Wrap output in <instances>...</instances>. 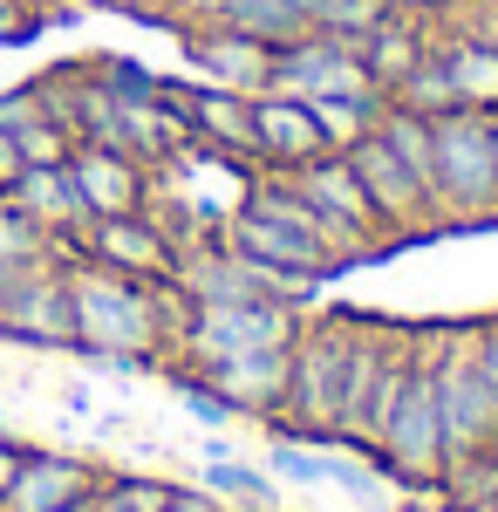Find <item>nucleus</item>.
Segmentation results:
<instances>
[{"mask_svg":"<svg viewBox=\"0 0 498 512\" xmlns=\"http://www.w3.org/2000/svg\"><path fill=\"white\" fill-rule=\"evenodd\" d=\"M69 301H76V349L110 362L157 355L192 315L178 280H123L110 267H69Z\"/></svg>","mask_w":498,"mask_h":512,"instance_id":"obj_1","label":"nucleus"},{"mask_svg":"<svg viewBox=\"0 0 498 512\" xmlns=\"http://www.w3.org/2000/svg\"><path fill=\"white\" fill-rule=\"evenodd\" d=\"M437 151V219H492L498 212V110H444L430 117Z\"/></svg>","mask_w":498,"mask_h":512,"instance_id":"obj_2","label":"nucleus"},{"mask_svg":"<svg viewBox=\"0 0 498 512\" xmlns=\"http://www.w3.org/2000/svg\"><path fill=\"white\" fill-rule=\"evenodd\" d=\"M348 328L355 315L301 321L287 342V403L273 417V431L328 444L335 437V410H342V369H348Z\"/></svg>","mask_w":498,"mask_h":512,"instance_id":"obj_3","label":"nucleus"},{"mask_svg":"<svg viewBox=\"0 0 498 512\" xmlns=\"http://www.w3.org/2000/svg\"><path fill=\"white\" fill-rule=\"evenodd\" d=\"M287 185L321 212V226L335 233V260H376V253H389V233L383 219H376V205H369V192H362V178L348 171L342 151H321V158H307L287 171Z\"/></svg>","mask_w":498,"mask_h":512,"instance_id":"obj_4","label":"nucleus"},{"mask_svg":"<svg viewBox=\"0 0 498 512\" xmlns=\"http://www.w3.org/2000/svg\"><path fill=\"white\" fill-rule=\"evenodd\" d=\"M294 301H192V315L178 321V355L185 362H219L246 349H287L294 342Z\"/></svg>","mask_w":498,"mask_h":512,"instance_id":"obj_5","label":"nucleus"},{"mask_svg":"<svg viewBox=\"0 0 498 512\" xmlns=\"http://www.w3.org/2000/svg\"><path fill=\"white\" fill-rule=\"evenodd\" d=\"M369 451L396 478H410V485H444V424H437V383H430V369H410V383L383 410Z\"/></svg>","mask_w":498,"mask_h":512,"instance_id":"obj_6","label":"nucleus"},{"mask_svg":"<svg viewBox=\"0 0 498 512\" xmlns=\"http://www.w3.org/2000/svg\"><path fill=\"white\" fill-rule=\"evenodd\" d=\"M342 158H348V171L362 178V192H369V205H376V219H383L389 246L437 233V205H430V192L410 178V164H403V158L383 144V130H376V123H369L355 144H342Z\"/></svg>","mask_w":498,"mask_h":512,"instance_id":"obj_7","label":"nucleus"},{"mask_svg":"<svg viewBox=\"0 0 498 512\" xmlns=\"http://www.w3.org/2000/svg\"><path fill=\"white\" fill-rule=\"evenodd\" d=\"M273 89L301 96V103H321V96H342V103H389L376 76L362 69L355 41L342 35H301L287 48H273Z\"/></svg>","mask_w":498,"mask_h":512,"instance_id":"obj_8","label":"nucleus"},{"mask_svg":"<svg viewBox=\"0 0 498 512\" xmlns=\"http://www.w3.org/2000/svg\"><path fill=\"white\" fill-rule=\"evenodd\" d=\"M0 335H21L41 349H76V301H69V274L55 260L21 267L0 294Z\"/></svg>","mask_w":498,"mask_h":512,"instance_id":"obj_9","label":"nucleus"},{"mask_svg":"<svg viewBox=\"0 0 498 512\" xmlns=\"http://www.w3.org/2000/svg\"><path fill=\"white\" fill-rule=\"evenodd\" d=\"M410 355V328H389V321H355L348 328V369H342V410H335V437L369 444V410L383 376Z\"/></svg>","mask_w":498,"mask_h":512,"instance_id":"obj_10","label":"nucleus"},{"mask_svg":"<svg viewBox=\"0 0 498 512\" xmlns=\"http://www.w3.org/2000/svg\"><path fill=\"white\" fill-rule=\"evenodd\" d=\"M82 260L110 267L123 280H171L178 274V246L151 212H116V219H89L82 226Z\"/></svg>","mask_w":498,"mask_h":512,"instance_id":"obj_11","label":"nucleus"},{"mask_svg":"<svg viewBox=\"0 0 498 512\" xmlns=\"http://www.w3.org/2000/svg\"><path fill=\"white\" fill-rule=\"evenodd\" d=\"M212 396H226L232 417H280L287 403V349H246V355H219V362H198L192 369Z\"/></svg>","mask_w":498,"mask_h":512,"instance_id":"obj_12","label":"nucleus"},{"mask_svg":"<svg viewBox=\"0 0 498 512\" xmlns=\"http://www.w3.org/2000/svg\"><path fill=\"white\" fill-rule=\"evenodd\" d=\"M164 103L185 117L192 130V144H212V151H226V158H260V144H253V96H239V89H178V82H164Z\"/></svg>","mask_w":498,"mask_h":512,"instance_id":"obj_13","label":"nucleus"},{"mask_svg":"<svg viewBox=\"0 0 498 512\" xmlns=\"http://www.w3.org/2000/svg\"><path fill=\"white\" fill-rule=\"evenodd\" d=\"M69 178H76L89 219H116V212H144L151 205V164L103 151V144H76L69 151Z\"/></svg>","mask_w":498,"mask_h":512,"instance_id":"obj_14","label":"nucleus"},{"mask_svg":"<svg viewBox=\"0 0 498 512\" xmlns=\"http://www.w3.org/2000/svg\"><path fill=\"white\" fill-rule=\"evenodd\" d=\"M253 144H260V164H273V171H294V164L335 151L328 130L314 123V110L301 96H287V89H260L253 96Z\"/></svg>","mask_w":498,"mask_h":512,"instance_id":"obj_15","label":"nucleus"},{"mask_svg":"<svg viewBox=\"0 0 498 512\" xmlns=\"http://www.w3.org/2000/svg\"><path fill=\"white\" fill-rule=\"evenodd\" d=\"M103 485L96 465L82 458H62V451H21L14 465V485L0 492V512H55V506H76Z\"/></svg>","mask_w":498,"mask_h":512,"instance_id":"obj_16","label":"nucleus"},{"mask_svg":"<svg viewBox=\"0 0 498 512\" xmlns=\"http://www.w3.org/2000/svg\"><path fill=\"white\" fill-rule=\"evenodd\" d=\"M0 198L21 205L35 226H48L69 253H82V226H89V212H82V192H76V178H69V164H28Z\"/></svg>","mask_w":498,"mask_h":512,"instance_id":"obj_17","label":"nucleus"},{"mask_svg":"<svg viewBox=\"0 0 498 512\" xmlns=\"http://www.w3.org/2000/svg\"><path fill=\"white\" fill-rule=\"evenodd\" d=\"M192 55H198V69L219 82V89H239V96L273 89V48L253 41V35H239V28H226V21H198L192 28Z\"/></svg>","mask_w":498,"mask_h":512,"instance_id":"obj_18","label":"nucleus"},{"mask_svg":"<svg viewBox=\"0 0 498 512\" xmlns=\"http://www.w3.org/2000/svg\"><path fill=\"white\" fill-rule=\"evenodd\" d=\"M430 41H437V35H430V21H423V14H410V7H389L383 21L355 41V55H362V69L376 76V89L389 96V89H396V82H403V76L423 62V48H430Z\"/></svg>","mask_w":498,"mask_h":512,"instance_id":"obj_19","label":"nucleus"},{"mask_svg":"<svg viewBox=\"0 0 498 512\" xmlns=\"http://www.w3.org/2000/svg\"><path fill=\"white\" fill-rule=\"evenodd\" d=\"M437 48H444V69H451V89H458V110H498V41L464 28Z\"/></svg>","mask_w":498,"mask_h":512,"instance_id":"obj_20","label":"nucleus"},{"mask_svg":"<svg viewBox=\"0 0 498 512\" xmlns=\"http://www.w3.org/2000/svg\"><path fill=\"white\" fill-rule=\"evenodd\" d=\"M389 103H403V110H423V117H444V110H458V89H451V69H444V48L430 41L423 48V62L410 76L389 89Z\"/></svg>","mask_w":498,"mask_h":512,"instance_id":"obj_21","label":"nucleus"},{"mask_svg":"<svg viewBox=\"0 0 498 512\" xmlns=\"http://www.w3.org/2000/svg\"><path fill=\"white\" fill-rule=\"evenodd\" d=\"M55 246L62 239L48 233V226H35L21 205L0 198V267H41V260H55Z\"/></svg>","mask_w":498,"mask_h":512,"instance_id":"obj_22","label":"nucleus"},{"mask_svg":"<svg viewBox=\"0 0 498 512\" xmlns=\"http://www.w3.org/2000/svg\"><path fill=\"white\" fill-rule=\"evenodd\" d=\"M205 485H212L219 499H232V506H246V512H273V478L253 472V465H239L232 451L205 458Z\"/></svg>","mask_w":498,"mask_h":512,"instance_id":"obj_23","label":"nucleus"},{"mask_svg":"<svg viewBox=\"0 0 498 512\" xmlns=\"http://www.w3.org/2000/svg\"><path fill=\"white\" fill-rule=\"evenodd\" d=\"M389 7H396V0H307V21H314V35L362 41L389 14Z\"/></svg>","mask_w":498,"mask_h":512,"instance_id":"obj_24","label":"nucleus"},{"mask_svg":"<svg viewBox=\"0 0 498 512\" xmlns=\"http://www.w3.org/2000/svg\"><path fill=\"white\" fill-rule=\"evenodd\" d=\"M267 465H273V478H287V485H328V451H321V444H307V437L273 431Z\"/></svg>","mask_w":498,"mask_h":512,"instance_id":"obj_25","label":"nucleus"},{"mask_svg":"<svg viewBox=\"0 0 498 512\" xmlns=\"http://www.w3.org/2000/svg\"><path fill=\"white\" fill-rule=\"evenodd\" d=\"M171 499V485H157V478H103L96 485V512H164Z\"/></svg>","mask_w":498,"mask_h":512,"instance_id":"obj_26","label":"nucleus"},{"mask_svg":"<svg viewBox=\"0 0 498 512\" xmlns=\"http://www.w3.org/2000/svg\"><path fill=\"white\" fill-rule=\"evenodd\" d=\"M464 355H471V369H478L485 383H498V315L464 328Z\"/></svg>","mask_w":498,"mask_h":512,"instance_id":"obj_27","label":"nucleus"},{"mask_svg":"<svg viewBox=\"0 0 498 512\" xmlns=\"http://www.w3.org/2000/svg\"><path fill=\"white\" fill-rule=\"evenodd\" d=\"M178 396H185V410H192L198 424H232V403H226V396H212L198 376H178Z\"/></svg>","mask_w":498,"mask_h":512,"instance_id":"obj_28","label":"nucleus"},{"mask_svg":"<svg viewBox=\"0 0 498 512\" xmlns=\"http://www.w3.org/2000/svg\"><path fill=\"white\" fill-rule=\"evenodd\" d=\"M35 28H41L35 0H0V41H21V35H35Z\"/></svg>","mask_w":498,"mask_h":512,"instance_id":"obj_29","label":"nucleus"},{"mask_svg":"<svg viewBox=\"0 0 498 512\" xmlns=\"http://www.w3.org/2000/svg\"><path fill=\"white\" fill-rule=\"evenodd\" d=\"M164 512H226V506H219V492H185V485H171Z\"/></svg>","mask_w":498,"mask_h":512,"instance_id":"obj_30","label":"nucleus"},{"mask_svg":"<svg viewBox=\"0 0 498 512\" xmlns=\"http://www.w3.org/2000/svg\"><path fill=\"white\" fill-rule=\"evenodd\" d=\"M21 171H28V164H21V144H14V130L0 123V192H7V185H14Z\"/></svg>","mask_w":498,"mask_h":512,"instance_id":"obj_31","label":"nucleus"},{"mask_svg":"<svg viewBox=\"0 0 498 512\" xmlns=\"http://www.w3.org/2000/svg\"><path fill=\"white\" fill-rule=\"evenodd\" d=\"M226 7H232V0H178V14H185L192 28H198V21H226Z\"/></svg>","mask_w":498,"mask_h":512,"instance_id":"obj_32","label":"nucleus"},{"mask_svg":"<svg viewBox=\"0 0 498 512\" xmlns=\"http://www.w3.org/2000/svg\"><path fill=\"white\" fill-rule=\"evenodd\" d=\"M14 465H21V444H14V437H0V492L14 485Z\"/></svg>","mask_w":498,"mask_h":512,"instance_id":"obj_33","label":"nucleus"},{"mask_svg":"<svg viewBox=\"0 0 498 512\" xmlns=\"http://www.w3.org/2000/svg\"><path fill=\"white\" fill-rule=\"evenodd\" d=\"M55 512H96V492H89V499H76V506H55Z\"/></svg>","mask_w":498,"mask_h":512,"instance_id":"obj_34","label":"nucleus"},{"mask_svg":"<svg viewBox=\"0 0 498 512\" xmlns=\"http://www.w3.org/2000/svg\"><path fill=\"white\" fill-rule=\"evenodd\" d=\"M0 431H7V410H0Z\"/></svg>","mask_w":498,"mask_h":512,"instance_id":"obj_35","label":"nucleus"}]
</instances>
